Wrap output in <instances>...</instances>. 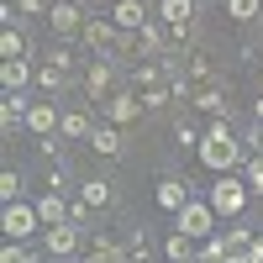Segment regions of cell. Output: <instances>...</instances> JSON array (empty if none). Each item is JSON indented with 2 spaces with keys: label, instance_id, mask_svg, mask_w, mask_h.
I'll list each match as a JSON object with an SVG mask.
<instances>
[{
  "label": "cell",
  "instance_id": "cell-15",
  "mask_svg": "<svg viewBox=\"0 0 263 263\" xmlns=\"http://www.w3.org/2000/svg\"><path fill=\"white\" fill-rule=\"evenodd\" d=\"M111 21L121 32H142L147 27V0H116L111 6Z\"/></svg>",
  "mask_w": 263,
  "mask_h": 263
},
{
  "label": "cell",
  "instance_id": "cell-10",
  "mask_svg": "<svg viewBox=\"0 0 263 263\" xmlns=\"http://www.w3.org/2000/svg\"><path fill=\"white\" fill-rule=\"evenodd\" d=\"M100 111H105V121H111V126H132V121L147 111V105H142V95H137V90H116L111 100L100 105Z\"/></svg>",
  "mask_w": 263,
  "mask_h": 263
},
{
  "label": "cell",
  "instance_id": "cell-6",
  "mask_svg": "<svg viewBox=\"0 0 263 263\" xmlns=\"http://www.w3.org/2000/svg\"><path fill=\"white\" fill-rule=\"evenodd\" d=\"M111 95H116V63L111 58H90V69H84V100L105 105Z\"/></svg>",
  "mask_w": 263,
  "mask_h": 263
},
{
  "label": "cell",
  "instance_id": "cell-4",
  "mask_svg": "<svg viewBox=\"0 0 263 263\" xmlns=\"http://www.w3.org/2000/svg\"><path fill=\"white\" fill-rule=\"evenodd\" d=\"M69 79H74V53H69V42H58V48L37 63V84L48 95H58V90H69Z\"/></svg>",
  "mask_w": 263,
  "mask_h": 263
},
{
  "label": "cell",
  "instance_id": "cell-30",
  "mask_svg": "<svg viewBox=\"0 0 263 263\" xmlns=\"http://www.w3.org/2000/svg\"><path fill=\"white\" fill-rule=\"evenodd\" d=\"M242 179H248V190H253V195H263V153H253V158H248Z\"/></svg>",
  "mask_w": 263,
  "mask_h": 263
},
{
  "label": "cell",
  "instance_id": "cell-5",
  "mask_svg": "<svg viewBox=\"0 0 263 263\" xmlns=\"http://www.w3.org/2000/svg\"><path fill=\"white\" fill-rule=\"evenodd\" d=\"M116 42H121V27H116L111 16H90V21H84V32H79V48L95 53V58H105V48L116 53Z\"/></svg>",
  "mask_w": 263,
  "mask_h": 263
},
{
  "label": "cell",
  "instance_id": "cell-9",
  "mask_svg": "<svg viewBox=\"0 0 263 263\" xmlns=\"http://www.w3.org/2000/svg\"><path fill=\"white\" fill-rule=\"evenodd\" d=\"M84 21H90V16H84L74 0H53V11H48V27L58 32V42H74L84 32Z\"/></svg>",
  "mask_w": 263,
  "mask_h": 263
},
{
  "label": "cell",
  "instance_id": "cell-11",
  "mask_svg": "<svg viewBox=\"0 0 263 263\" xmlns=\"http://www.w3.org/2000/svg\"><path fill=\"white\" fill-rule=\"evenodd\" d=\"M84 227L79 221H58V227H48V248H53V258H74V253H84Z\"/></svg>",
  "mask_w": 263,
  "mask_h": 263
},
{
  "label": "cell",
  "instance_id": "cell-7",
  "mask_svg": "<svg viewBox=\"0 0 263 263\" xmlns=\"http://www.w3.org/2000/svg\"><path fill=\"white\" fill-rule=\"evenodd\" d=\"M216 221H221V216L211 211V200H190L179 216H174V227L179 232H190L195 242H205V237H216Z\"/></svg>",
  "mask_w": 263,
  "mask_h": 263
},
{
  "label": "cell",
  "instance_id": "cell-16",
  "mask_svg": "<svg viewBox=\"0 0 263 263\" xmlns=\"http://www.w3.org/2000/svg\"><path fill=\"white\" fill-rule=\"evenodd\" d=\"M84 263H132L121 242H111V237H90L84 242Z\"/></svg>",
  "mask_w": 263,
  "mask_h": 263
},
{
  "label": "cell",
  "instance_id": "cell-22",
  "mask_svg": "<svg viewBox=\"0 0 263 263\" xmlns=\"http://www.w3.org/2000/svg\"><path fill=\"white\" fill-rule=\"evenodd\" d=\"M90 147L100 153V158H116V153H121V126L100 121V126H95V137H90Z\"/></svg>",
  "mask_w": 263,
  "mask_h": 263
},
{
  "label": "cell",
  "instance_id": "cell-28",
  "mask_svg": "<svg viewBox=\"0 0 263 263\" xmlns=\"http://www.w3.org/2000/svg\"><path fill=\"white\" fill-rule=\"evenodd\" d=\"M200 137H205V132L195 126L190 116H179V121H174V142H179V147H200Z\"/></svg>",
  "mask_w": 263,
  "mask_h": 263
},
{
  "label": "cell",
  "instance_id": "cell-19",
  "mask_svg": "<svg viewBox=\"0 0 263 263\" xmlns=\"http://www.w3.org/2000/svg\"><path fill=\"white\" fill-rule=\"evenodd\" d=\"M195 11H200L195 0H158V21H163V27H190Z\"/></svg>",
  "mask_w": 263,
  "mask_h": 263
},
{
  "label": "cell",
  "instance_id": "cell-17",
  "mask_svg": "<svg viewBox=\"0 0 263 263\" xmlns=\"http://www.w3.org/2000/svg\"><path fill=\"white\" fill-rule=\"evenodd\" d=\"M27 79H32V63L27 58H6V63H0V90H6V95H21Z\"/></svg>",
  "mask_w": 263,
  "mask_h": 263
},
{
  "label": "cell",
  "instance_id": "cell-20",
  "mask_svg": "<svg viewBox=\"0 0 263 263\" xmlns=\"http://www.w3.org/2000/svg\"><path fill=\"white\" fill-rule=\"evenodd\" d=\"M163 253H168V263H195V258H200V242H195L190 232H179V227H174V237L163 242Z\"/></svg>",
  "mask_w": 263,
  "mask_h": 263
},
{
  "label": "cell",
  "instance_id": "cell-33",
  "mask_svg": "<svg viewBox=\"0 0 263 263\" xmlns=\"http://www.w3.org/2000/svg\"><path fill=\"white\" fill-rule=\"evenodd\" d=\"M258 84H263V69H258Z\"/></svg>",
  "mask_w": 263,
  "mask_h": 263
},
{
  "label": "cell",
  "instance_id": "cell-3",
  "mask_svg": "<svg viewBox=\"0 0 263 263\" xmlns=\"http://www.w3.org/2000/svg\"><path fill=\"white\" fill-rule=\"evenodd\" d=\"M248 200H253V190H248L242 174H221V179L211 184V211L216 216H232V221H237V216L248 211Z\"/></svg>",
  "mask_w": 263,
  "mask_h": 263
},
{
  "label": "cell",
  "instance_id": "cell-31",
  "mask_svg": "<svg viewBox=\"0 0 263 263\" xmlns=\"http://www.w3.org/2000/svg\"><path fill=\"white\" fill-rule=\"evenodd\" d=\"M0 263H42L32 248H21V242H6V253H0Z\"/></svg>",
  "mask_w": 263,
  "mask_h": 263
},
{
  "label": "cell",
  "instance_id": "cell-18",
  "mask_svg": "<svg viewBox=\"0 0 263 263\" xmlns=\"http://www.w3.org/2000/svg\"><path fill=\"white\" fill-rule=\"evenodd\" d=\"M158 205L179 216V211L190 205V184H184V179H174V174H168V179H158Z\"/></svg>",
  "mask_w": 263,
  "mask_h": 263
},
{
  "label": "cell",
  "instance_id": "cell-14",
  "mask_svg": "<svg viewBox=\"0 0 263 263\" xmlns=\"http://www.w3.org/2000/svg\"><path fill=\"white\" fill-rule=\"evenodd\" d=\"M27 116H32L27 95H6L0 100V132H6V137H16V126H27Z\"/></svg>",
  "mask_w": 263,
  "mask_h": 263
},
{
  "label": "cell",
  "instance_id": "cell-12",
  "mask_svg": "<svg viewBox=\"0 0 263 263\" xmlns=\"http://www.w3.org/2000/svg\"><path fill=\"white\" fill-rule=\"evenodd\" d=\"M95 126H100V121H95L90 105H69V111H63V121H58V137H63V142H79V137L90 142Z\"/></svg>",
  "mask_w": 263,
  "mask_h": 263
},
{
  "label": "cell",
  "instance_id": "cell-8",
  "mask_svg": "<svg viewBox=\"0 0 263 263\" xmlns=\"http://www.w3.org/2000/svg\"><path fill=\"white\" fill-rule=\"evenodd\" d=\"M0 227H6V242H27V237L42 227V216H37V205H27V200H16V205H6V216H0Z\"/></svg>",
  "mask_w": 263,
  "mask_h": 263
},
{
  "label": "cell",
  "instance_id": "cell-1",
  "mask_svg": "<svg viewBox=\"0 0 263 263\" xmlns=\"http://www.w3.org/2000/svg\"><path fill=\"white\" fill-rule=\"evenodd\" d=\"M195 153H200V163L211 174H237V163H242V137L232 132V116H216Z\"/></svg>",
  "mask_w": 263,
  "mask_h": 263
},
{
  "label": "cell",
  "instance_id": "cell-27",
  "mask_svg": "<svg viewBox=\"0 0 263 263\" xmlns=\"http://www.w3.org/2000/svg\"><path fill=\"white\" fill-rule=\"evenodd\" d=\"M0 58H27V37H21L16 27L0 32Z\"/></svg>",
  "mask_w": 263,
  "mask_h": 263
},
{
  "label": "cell",
  "instance_id": "cell-13",
  "mask_svg": "<svg viewBox=\"0 0 263 263\" xmlns=\"http://www.w3.org/2000/svg\"><path fill=\"white\" fill-rule=\"evenodd\" d=\"M58 121H63V111H58L53 100H32V116H27L32 137H58Z\"/></svg>",
  "mask_w": 263,
  "mask_h": 263
},
{
  "label": "cell",
  "instance_id": "cell-2",
  "mask_svg": "<svg viewBox=\"0 0 263 263\" xmlns=\"http://www.w3.org/2000/svg\"><path fill=\"white\" fill-rule=\"evenodd\" d=\"M132 90L142 95L147 111L168 105V100H174V69H168V58H142L137 69H132Z\"/></svg>",
  "mask_w": 263,
  "mask_h": 263
},
{
  "label": "cell",
  "instance_id": "cell-24",
  "mask_svg": "<svg viewBox=\"0 0 263 263\" xmlns=\"http://www.w3.org/2000/svg\"><path fill=\"white\" fill-rule=\"evenodd\" d=\"M79 200L90 205V211H100V205H111V184H105V179H84V184H79Z\"/></svg>",
  "mask_w": 263,
  "mask_h": 263
},
{
  "label": "cell",
  "instance_id": "cell-25",
  "mask_svg": "<svg viewBox=\"0 0 263 263\" xmlns=\"http://www.w3.org/2000/svg\"><path fill=\"white\" fill-rule=\"evenodd\" d=\"M227 16L237 21V27H253V21L263 16V0H227Z\"/></svg>",
  "mask_w": 263,
  "mask_h": 263
},
{
  "label": "cell",
  "instance_id": "cell-23",
  "mask_svg": "<svg viewBox=\"0 0 263 263\" xmlns=\"http://www.w3.org/2000/svg\"><path fill=\"white\" fill-rule=\"evenodd\" d=\"M121 248H126L132 263H147V258H153V237H147V227H132V232L121 237Z\"/></svg>",
  "mask_w": 263,
  "mask_h": 263
},
{
  "label": "cell",
  "instance_id": "cell-21",
  "mask_svg": "<svg viewBox=\"0 0 263 263\" xmlns=\"http://www.w3.org/2000/svg\"><path fill=\"white\" fill-rule=\"evenodd\" d=\"M253 242H258V237H253L248 227H232V232H227V263H248V258H253Z\"/></svg>",
  "mask_w": 263,
  "mask_h": 263
},
{
  "label": "cell",
  "instance_id": "cell-34",
  "mask_svg": "<svg viewBox=\"0 0 263 263\" xmlns=\"http://www.w3.org/2000/svg\"><path fill=\"white\" fill-rule=\"evenodd\" d=\"M74 6H79V0H74Z\"/></svg>",
  "mask_w": 263,
  "mask_h": 263
},
{
  "label": "cell",
  "instance_id": "cell-29",
  "mask_svg": "<svg viewBox=\"0 0 263 263\" xmlns=\"http://www.w3.org/2000/svg\"><path fill=\"white\" fill-rule=\"evenodd\" d=\"M21 184H27V179H21L16 168H6V174H0V200H6V205H16V200H21Z\"/></svg>",
  "mask_w": 263,
  "mask_h": 263
},
{
  "label": "cell",
  "instance_id": "cell-32",
  "mask_svg": "<svg viewBox=\"0 0 263 263\" xmlns=\"http://www.w3.org/2000/svg\"><path fill=\"white\" fill-rule=\"evenodd\" d=\"M253 121H258V126H263V95H258V100H253Z\"/></svg>",
  "mask_w": 263,
  "mask_h": 263
},
{
  "label": "cell",
  "instance_id": "cell-26",
  "mask_svg": "<svg viewBox=\"0 0 263 263\" xmlns=\"http://www.w3.org/2000/svg\"><path fill=\"white\" fill-rule=\"evenodd\" d=\"M37 216H42V221H48V227L69 221V205H63V195H42V200H37Z\"/></svg>",
  "mask_w": 263,
  "mask_h": 263
}]
</instances>
